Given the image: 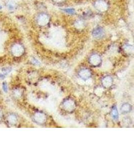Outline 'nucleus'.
<instances>
[{
	"mask_svg": "<svg viewBox=\"0 0 134 151\" xmlns=\"http://www.w3.org/2000/svg\"><path fill=\"white\" fill-rule=\"evenodd\" d=\"M2 9V7L1 5H0V10H1V9Z\"/></svg>",
	"mask_w": 134,
	"mask_h": 151,
	"instance_id": "4468645a",
	"label": "nucleus"
},
{
	"mask_svg": "<svg viewBox=\"0 0 134 151\" xmlns=\"http://www.w3.org/2000/svg\"><path fill=\"white\" fill-rule=\"evenodd\" d=\"M131 106L130 104L125 103L122 106L121 108V111L123 114H126L129 113L131 110Z\"/></svg>",
	"mask_w": 134,
	"mask_h": 151,
	"instance_id": "39448f33",
	"label": "nucleus"
},
{
	"mask_svg": "<svg viewBox=\"0 0 134 151\" xmlns=\"http://www.w3.org/2000/svg\"><path fill=\"white\" fill-rule=\"evenodd\" d=\"M112 80L110 76H107L105 77L102 81L103 86L106 88L110 87L112 84Z\"/></svg>",
	"mask_w": 134,
	"mask_h": 151,
	"instance_id": "20e7f679",
	"label": "nucleus"
},
{
	"mask_svg": "<svg viewBox=\"0 0 134 151\" xmlns=\"http://www.w3.org/2000/svg\"><path fill=\"white\" fill-rule=\"evenodd\" d=\"M7 8L9 11H14L16 8V5L13 2H9L7 4Z\"/></svg>",
	"mask_w": 134,
	"mask_h": 151,
	"instance_id": "1a4fd4ad",
	"label": "nucleus"
},
{
	"mask_svg": "<svg viewBox=\"0 0 134 151\" xmlns=\"http://www.w3.org/2000/svg\"><path fill=\"white\" fill-rule=\"evenodd\" d=\"M112 115L114 120H118L119 118V113L117 108L116 106L113 107L112 110Z\"/></svg>",
	"mask_w": 134,
	"mask_h": 151,
	"instance_id": "0eeeda50",
	"label": "nucleus"
},
{
	"mask_svg": "<svg viewBox=\"0 0 134 151\" xmlns=\"http://www.w3.org/2000/svg\"><path fill=\"white\" fill-rule=\"evenodd\" d=\"M2 113L1 112V111H0V120L2 118Z\"/></svg>",
	"mask_w": 134,
	"mask_h": 151,
	"instance_id": "ddd939ff",
	"label": "nucleus"
},
{
	"mask_svg": "<svg viewBox=\"0 0 134 151\" xmlns=\"http://www.w3.org/2000/svg\"><path fill=\"white\" fill-rule=\"evenodd\" d=\"M13 54L16 56H19L22 54L24 51L22 46L19 44L14 45L12 49Z\"/></svg>",
	"mask_w": 134,
	"mask_h": 151,
	"instance_id": "f257e3e1",
	"label": "nucleus"
},
{
	"mask_svg": "<svg viewBox=\"0 0 134 151\" xmlns=\"http://www.w3.org/2000/svg\"><path fill=\"white\" fill-rule=\"evenodd\" d=\"M103 32L102 30L100 29L95 30L93 32V36H94V37H97V38L101 37L103 35Z\"/></svg>",
	"mask_w": 134,
	"mask_h": 151,
	"instance_id": "9d476101",
	"label": "nucleus"
},
{
	"mask_svg": "<svg viewBox=\"0 0 134 151\" xmlns=\"http://www.w3.org/2000/svg\"><path fill=\"white\" fill-rule=\"evenodd\" d=\"M64 107L68 110H71L73 109L74 106V103L71 100H67L64 103Z\"/></svg>",
	"mask_w": 134,
	"mask_h": 151,
	"instance_id": "423d86ee",
	"label": "nucleus"
},
{
	"mask_svg": "<svg viewBox=\"0 0 134 151\" xmlns=\"http://www.w3.org/2000/svg\"><path fill=\"white\" fill-rule=\"evenodd\" d=\"M79 75L82 79L84 80H87L90 77L91 72L87 69H82L79 72Z\"/></svg>",
	"mask_w": 134,
	"mask_h": 151,
	"instance_id": "f03ea898",
	"label": "nucleus"
},
{
	"mask_svg": "<svg viewBox=\"0 0 134 151\" xmlns=\"http://www.w3.org/2000/svg\"><path fill=\"white\" fill-rule=\"evenodd\" d=\"M3 88H4V91L5 92L7 91V86L6 85V84H4L3 85Z\"/></svg>",
	"mask_w": 134,
	"mask_h": 151,
	"instance_id": "f8f14e48",
	"label": "nucleus"
},
{
	"mask_svg": "<svg viewBox=\"0 0 134 151\" xmlns=\"http://www.w3.org/2000/svg\"><path fill=\"white\" fill-rule=\"evenodd\" d=\"M35 119L38 122H43L44 120V116L41 113H37L35 116Z\"/></svg>",
	"mask_w": 134,
	"mask_h": 151,
	"instance_id": "6e6552de",
	"label": "nucleus"
},
{
	"mask_svg": "<svg viewBox=\"0 0 134 151\" xmlns=\"http://www.w3.org/2000/svg\"><path fill=\"white\" fill-rule=\"evenodd\" d=\"M90 63L93 66H98L101 63V59L98 55H93L90 59Z\"/></svg>",
	"mask_w": 134,
	"mask_h": 151,
	"instance_id": "7ed1b4c3",
	"label": "nucleus"
},
{
	"mask_svg": "<svg viewBox=\"0 0 134 151\" xmlns=\"http://www.w3.org/2000/svg\"><path fill=\"white\" fill-rule=\"evenodd\" d=\"M8 120L10 123L11 124H15L17 121V118L14 115H11L9 116Z\"/></svg>",
	"mask_w": 134,
	"mask_h": 151,
	"instance_id": "9b49d317",
	"label": "nucleus"
}]
</instances>
